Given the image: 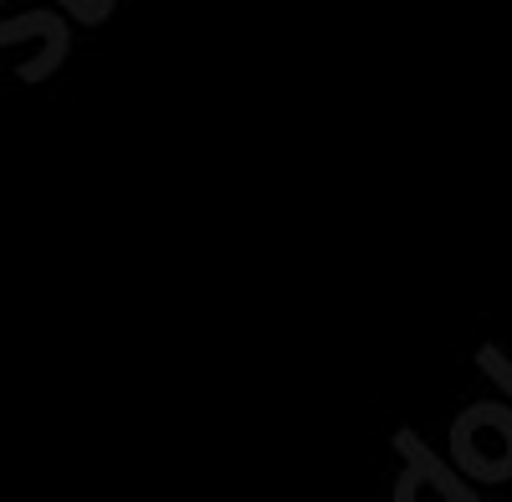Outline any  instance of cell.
I'll use <instances>...</instances> for the list:
<instances>
[{
	"instance_id": "cell-1",
	"label": "cell",
	"mask_w": 512,
	"mask_h": 502,
	"mask_svg": "<svg viewBox=\"0 0 512 502\" xmlns=\"http://www.w3.org/2000/svg\"><path fill=\"white\" fill-rule=\"evenodd\" d=\"M451 462L477 487L512 482V405L507 400H482V405H466L456 415L451 421Z\"/></svg>"
},
{
	"instance_id": "cell-5",
	"label": "cell",
	"mask_w": 512,
	"mask_h": 502,
	"mask_svg": "<svg viewBox=\"0 0 512 502\" xmlns=\"http://www.w3.org/2000/svg\"><path fill=\"white\" fill-rule=\"evenodd\" d=\"M62 6L77 16V21H88V26H98V21H108L113 11H118V0H62Z\"/></svg>"
},
{
	"instance_id": "cell-2",
	"label": "cell",
	"mask_w": 512,
	"mask_h": 502,
	"mask_svg": "<svg viewBox=\"0 0 512 502\" xmlns=\"http://www.w3.org/2000/svg\"><path fill=\"white\" fill-rule=\"evenodd\" d=\"M395 451L405 456V472L395 482V502H410L425 487H431L436 497H446V502H477V492L466 487V477L456 467H446L441 456H431V446H425L415 431H395Z\"/></svg>"
},
{
	"instance_id": "cell-4",
	"label": "cell",
	"mask_w": 512,
	"mask_h": 502,
	"mask_svg": "<svg viewBox=\"0 0 512 502\" xmlns=\"http://www.w3.org/2000/svg\"><path fill=\"white\" fill-rule=\"evenodd\" d=\"M477 364H482L487 380H492V385H502V395L512 400V359H507L497 344H482V349H477Z\"/></svg>"
},
{
	"instance_id": "cell-3",
	"label": "cell",
	"mask_w": 512,
	"mask_h": 502,
	"mask_svg": "<svg viewBox=\"0 0 512 502\" xmlns=\"http://www.w3.org/2000/svg\"><path fill=\"white\" fill-rule=\"evenodd\" d=\"M26 36H36L41 52L36 57V67H31V82H47L62 62H67V47H72V36H67V26H62V16H47V11H36V16H21V21H0V41H26Z\"/></svg>"
}]
</instances>
